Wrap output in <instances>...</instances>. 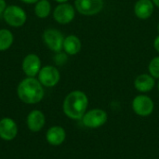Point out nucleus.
Returning a JSON list of instances; mask_svg holds the SVG:
<instances>
[{"mask_svg":"<svg viewBox=\"0 0 159 159\" xmlns=\"http://www.w3.org/2000/svg\"><path fill=\"white\" fill-rule=\"evenodd\" d=\"M155 7L152 0H137L133 7L134 15L140 20H147L152 17Z\"/></svg>","mask_w":159,"mask_h":159,"instance_id":"nucleus-15","label":"nucleus"},{"mask_svg":"<svg viewBox=\"0 0 159 159\" xmlns=\"http://www.w3.org/2000/svg\"><path fill=\"white\" fill-rule=\"evenodd\" d=\"M42 68L41 59L34 53L27 54L21 62V69L27 77H36Z\"/></svg>","mask_w":159,"mask_h":159,"instance_id":"nucleus-10","label":"nucleus"},{"mask_svg":"<svg viewBox=\"0 0 159 159\" xmlns=\"http://www.w3.org/2000/svg\"><path fill=\"white\" fill-rule=\"evenodd\" d=\"M2 16L6 23L14 28L21 27L27 21L25 10L18 5H8Z\"/></svg>","mask_w":159,"mask_h":159,"instance_id":"nucleus-3","label":"nucleus"},{"mask_svg":"<svg viewBox=\"0 0 159 159\" xmlns=\"http://www.w3.org/2000/svg\"><path fill=\"white\" fill-rule=\"evenodd\" d=\"M131 107L137 116L147 117L153 114L155 110V102L151 97L142 93L134 97L131 102Z\"/></svg>","mask_w":159,"mask_h":159,"instance_id":"nucleus-5","label":"nucleus"},{"mask_svg":"<svg viewBox=\"0 0 159 159\" xmlns=\"http://www.w3.org/2000/svg\"><path fill=\"white\" fill-rule=\"evenodd\" d=\"M133 85L137 91L145 94L153 90L157 83H156V79L150 74L147 73V74H141L138 76H136Z\"/></svg>","mask_w":159,"mask_h":159,"instance_id":"nucleus-14","label":"nucleus"},{"mask_svg":"<svg viewBox=\"0 0 159 159\" xmlns=\"http://www.w3.org/2000/svg\"><path fill=\"white\" fill-rule=\"evenodd\" d=\"M153 45H154V48L156 49V51L159 54V34H157V36L155 38Z\"/></svg>","mask_w":159,"mask_h":159,"instance_id":"nucleus-22","label":"nucleus"},{"mask_svg":"<svg viewBox=\"0 0 159 159\" xmlns=\"http://www.w3.org/2000/svg\"><path fill=\"white\" fill-rule=\"evenodd\" d=\"M20 2L24 3V4H28V5H34L36 2H38L39 0H20Z\"/></svg>","mask_w":159,"mask_h":159,"instance_id":"nucleus-23","label":"nucleus"},{"mask_svg":"<svg viewBox=\"0 0 159 159\" xmlns=\"http://www.w3.org/2000/svg\"><path fill=\"white\" fill-rule=\"evenodd\" d=\"M75 13L76 10L75 6L66 2L58 4L52 11V16L56 22L61 25H66L74 20Z\"/></svg>","mask_w":159,"mask_h":159,"instance_id":"nucleus-7","label":"nucleus"},{"mask_svg":"<svg viewBox=\"0 0 159 159\" xmlns=\"http://www.w3.org/2000/svg\"><path fill=\"white\" fill-rule=\"evenodd\" d=\"M157 34H159V22L157 23Z\"/></svg>","mask_w":159,"mask_h":159,"instance_id":"nucleus-26","label":"nucleus"},{"mask_svg":"<svg viewBox=\"0 0 159 159\" xmlns=\"http://www.w3.org/2000/svg\"><path fill=\"white\" fill-rule=\"evenodd\" d=\"M64 37L62 33L56 28H48L42 34L44 44L48 49L55 53L62 51Z\"/></svg>","mask_w":159,"mask_h":159,"instance_id":"nucleus-6","label":"nucleus"},{"mask_svg":"<svg viewBox=\"0 0 159 159\" xmlns=\"http://www.w3.org/2000/svg\"><path fill=\"white\" fill-rule=\"evenodd\" d=\"M14 42V35L10 30L0 29V51H6L11 48Z\"/></svg>","mask_w":159,"mask_h":159,"instance_id":"nucleus-18","label":"nucleus"},{"mask_svg":"<svg viewBox=\"0 0 159 159\" xmlns=\"http://www.w3.org/2000/svg\"><path fill=\"white\" fill-rule=\"evenodd\" d=\"M148 74H150L156 80L159 79V55L154 57L149 61Z\"/></svg>","mask_w":159,"mask_h":159,"instance_id":"nucleus-19","label":"nucleus"},{"mask_svg":"<svg viewBox=\"0 0 159 159\" xmlns=\"http://www.w3.org/2000/svg\"><path fill=\"white\" fill-rule=\"evenodd\" d=\"M157 90H158V92H159V79H158V82H157Z\"/></svg>","mask_w":159,"mask_h":159,"instance_id":"nucleus-27","label":"nucleus"},{"mask_svg":"<svg viewBox=\"0 0 159 159\" xmlns=\"http://www.w3.org/2000/svg\"><path fill=\"white\" fill-rule=\"evenodd\" d=\"M108 120V114L101 108L88 110L81 118L82 124L88 129H98L105 125Z\"/></svg>","mask_w":159,"mask_h":159,"instance_id":"nucleus-4","label":"nucleus"},{"mask_svg":"<svg viewBox=\"0 0 159 159\" xmlns=\"http://www.w3.org/2000/svg\"><path fill=\"white\" fill-rule=\"evenodd\" d=\"M34 12L39 19H46L51 13V4L48 0H39L34 4Z\"/></svg>","mask_w":159,"mask_h":159,"instance_id":"nucleus-17","label":"nucleus"},{"mask_svg":"<svg viewBox=\"0 0 159 159\" xmlns=\"http://www.w3.org/2000/svg\"><path fill=\"white\" fill-rule=\"evenodd\" d=\"M66 140V131L61 126H52L46 132V141L51 146H60Z\"/></svg>","mask_w":159,"mask_h":159,"instance_id":"nucleus-13","label":"nucleus"},{"mask_svg":"<svg viewBox=\"0 0 159 159\" xmlns=\"http://www.w3.org/2000/svg\"><path fill=\"white\" fill-rule=\"evenodd\" d=\"M89 98L82 90H73L69 92L62 102L63 114L72 120H81L88 111Z\"/></svg>","mask_w":159,"mask_h":159,"instance_id":"nucleus-1","label":"nucleus"},{"mask_svg":"<svg viewBox=\"0 0 159 159\" xmlns=\"http://www.w3.org/2000/svg\"><path fill=\"white\" fill-rule=\"evenodd\" d=\"M75 10L83 16H95L104 7V0H75Z\"/></svg>","mask_w":159,"mask_h":159,"instance_id":"nucleus-9","label":"nucleus"},{"mask_svg":"<svg viewBox=\"0 0 159 159\" xmlns=\"http://www.w3.org/2000/svg\"><path fill=\"white\" fill-rule=\"evenodd\" d=\"M7 7V5L6 0H0V15H3Z\"/></svg>","mask_w":159,"mask_h":159,"instance_id":"nucleus-21","label":"nucleus"},{"mask_svg":"<svg viewBox=\"0 0 159 159\" xmlns=\"http://www.w3.org/2000/svg\"><path fill=\"white\" fill-rule=\"evenodd\" d=\"M152 1H153V3H154L155 7H157V8H159V0H152Z\"/></svg>","mask_w":159,"mask_h":159,"instance_id":"nucleus-24","label":"nucleus"},{"mask_svg":"<svg viewBox=\"0 0 159 159\" xmlns=\"http://www.w3.org/2000/svg\"><path fill=\"white\" fill-rule=\"evenodd\" d=\"M36 78L44 88H53L61 80V73L56 66L45 65L40 69Z\"/></svg>","mask_w":159,"mask_h":159,"instance_id":"nucleus-8","label":"nucleus"},{"mask_svg":"<svg viewBox=\"0 0 159 159\" xmlns=\"http://www.w3.org/2000/svg\"><path fill=\"white\" fill-rule=\"evenodd\" d=\"M19 128L16 121L11 117L0 119V139L5 142L13 141L18 135Z\"/></svg>","mask_w":159,"mask_h":159,"instance_id":"nucleus-11","label":"nucleus"},{"mask_svg":"<svg viewBox=\"0 0 159 159\" xmlns=\"http://www.w3.org/2000/svg\"><path fill=\"white\" fill-rule=\"evenodd\" d=\"M17 96L25 104H37L45 96V89L36 77H25L17 87Z\"/></svg>","mask_w":159,"mask_h":159,"instance_id":"nucleus-2","label":"nucleus"},{"mask_svg":"<svg viewBox=\"0 0 159 159\" xmlns=\"http://www.w3.org/2000/svg\"><path fill=\"white\" fill-rule=\"evenodd\" d=\"M55 2H57L58 4H61V3H66V2H68L69 0H54Z\"/></svg>","mask_w":159,"mask_h":159,"instance_id":"nucleus-25","label":"nucleus"},{"mask_svg":"<svg viewBox=\"0 0 159 159\" xmlns=\"http://www.w3.org/2000/svg\"><path fill=\"white\" fill-rule=\"evenodd\" d=\"M46 125V116L38 109L32 110L26 116V126L32 132L41 131Z\"/></svg>","mask_w":159,"mask_h":159,"instance_id":"nucleus-12","label":"nucleus"},{"mask_svg":"<svg viewBox=\"0 0 159 159\" xmlns=\"http://www.w3.org/2000/svg\"><path fill=\"white\" fill-rule=\"evenodd\" d=\"M82 48V42L75 34H69L64 37L62 50L69 56L77 55Z\"/></svg>","mask_w":159,"mask_h":159,"instance_id":"nucleus-16","label":"nucleus"},{"mask_svg":"<svg viewBox=\"0 0 159 159\" xmlns=\"http://www.w3.org/2000/svg\"><path fill=\"white\" fill-rule=\"evenodd\" d=\"M68 56L69 55L66 54L63 50L55 53L53 60H54V62H55L56 66H62V65H64L68 61Z\"/></svg>","mask_w":159,"mask_h":159,"instance_id":"nucleus-20","label":"nucleus"}]
</instances>
